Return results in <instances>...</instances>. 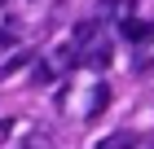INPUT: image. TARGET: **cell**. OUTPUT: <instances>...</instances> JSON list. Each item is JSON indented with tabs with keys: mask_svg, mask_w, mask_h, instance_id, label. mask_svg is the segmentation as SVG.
Here are the masks:
<instances>
[{
	"mask_svg": "<svg viewBox=\"0 0 154 149\" xmlns=\"http://www.w3.org/2000/svg\"><path fill=\"white\" fill-rule=\"evenodd\" d=\"M106 61H110V44H106V40H97V44L88 48V57H84V66H93V70H101V66H106Z\"/></svg>",
	"mask_w": 154,
	"mask_h": 149,
	"instance_id": "obj_2",
	"label": "cell"
},
{
	"mask_svg": "<svg viewBox=\"0 0 154 149\" xmlns=\"http://www.w3.org/2000/svg\"><path fill=\"white\" fill-rule=\"evenodd\" d=\"M106 105H110V88H106V83H97V88H93V101H88V118L106 114Z\"/></svg>",
	"mask_w": 154,
	"mask_h": 149,
	"instance_id": "obj_3",
	"label": "cell"
},
{
	"mask_svg": "<svg viewBox=\"0 0 154 149\" xmlns=\"http://www.w3.org/2000/svg\"><path fill=\"white\" fill-rule=\"evenodd\" d=\"M123 40H132V44H145V40H154V22H137V18H123Z\"/></svg>",
	"mask_w": 154,
	"mask_h": 149,
	"instance_id": "obj_1",
	"label": "cell"
},
{
	"mask_svg": "<svg viewBox=\"0 0 154 149\" xmlns=\"http://www.w3.org/2000/svg\"><path fill=\"white\" fill-rule=\"evenodd\" d=\"M97 149H137V136H128V132H115V136H106Z\"/></svg>",
	"mask_w": 154,
	"mask_h": 149,
	"instance_id": "obj_4",
	"label": "cell"
},
{
	"mask_svg": "<svg viewBox=\"0 0 154 149\" xmlns=\"http://www.w3.org/2000/svg\"><path fill=\"white\" fill-rule=\"evenodd\" d=\"M0 4H5V0H0Z\"/></svg>",
	"mask_w": 154,
	"mask_h": 149,
	"instance_id": "obj_7",
	"label": "cell"
},
{
	"mask_svg": "<svg viewBox=\"0 0 154 149\" xmlns=\"http://www.w3.org/2000/svg\"><path fill=\"white\" fill-rule=\"evenodd\" d=\"M22 66H31V53H22V57H9V66L0 70V75L9 79V75H18V70H22Z\"/></svg>",
	"mask_w": 154,
	"mask_h": 149,
	"instance_id": "obj_6",
	"label": "cell"
},
{
	"mask_svg": "<svg viewBox=\"0 0 154 149\" xmlns=\"http://www.w3.org/2000/svg\"><path fill=\"white\" fill-rule=\"evenodd\" d=\"M93 35H97V22H79V26H75V48H79V44H88Z\"/></svg>",
	"mask_w": 154,
	"mask_h": 149,
	"instance_id": "obj_5",
	"label": "cell"
}]
</instances>
